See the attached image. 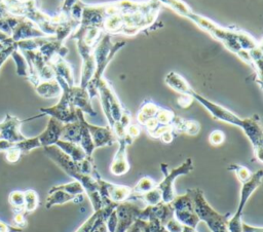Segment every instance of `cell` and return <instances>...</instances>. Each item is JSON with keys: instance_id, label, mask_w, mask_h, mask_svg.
Segmentation results:
<instances>
[{"instance_id": "836d02e7", "label": "cell", "mask_w": 263, "mask_h": 232, "mask_svg": "<svg viewBox=\"0 0 263 232\" xmlns=\"http://www.w3.org/2000/svg\"><path fill=\"white\" fill-rule=\"evenodd\" d=\"M141 232H167L163 224L155 218H149L148 220L137 219Z\"/></svg>"}, {"instance_id": "9f6ffc18", "label": "cell", "mask_w": 263, "mask_h": 232, "mask_svg": "<svg viewBox=\"0 0 263 232\" xmlns=\"http://www.w3.org/2000/svg\"><path fill=\"white\" fill-rule=\"evenodd\" d=\"M241 232H263V228L258 227V226H252V225H249V224L242 222Z\"/></svg>"}, {"instance_id": "c3c4849f", "label": "cell", "mask_w": 263, "mask_h": 232, "mask_svg": "<svg viewBox=\"0 0 263 232\" xmlns=\"http://www.w3.org/2000/svg\"><path fill=\"white\" fill-rule=\"evenodd\" d=\"M82 10H83V2H81L80 0H78L70 9L69 11V15L72 20L76 21V22H80L81 18V14H82Z\"/></svg>"}, {"instance_id": "f5cc1de1", "label": "cell", "mask_w": 263, "mask_h": 232, "mask_svg": "<svg viewBox=\"0 0 263 232\" xmlns=\"http://www.w3.org/2000/svg\"><path fill=\"white\" fill-rule=\"evenodd\" d=\"M13 223L15 224L16 227L18 228H24L27 226V219H26V214L24 212H14L13 216Z\"/></svg>"}, {"instance_id": "91938a15", "label": "cell", "mask_w": 263, "mask_h": 232, "mask_svg": "<svg viewBox=\"0 0 263 232\" xmlns=\"http://www.w3.org/2000/svg\"><path fill=\"white\" fill-rule=\"evenodd\" d=\"M77 1H78V0H64L63 5H62V8H61V11L67 13V14H69V11H70L71 7H72Z\"/></svg>"}, {"instance_id": "83f0119b", "label": "cell", "mask_w": 263, "mask_h": 232, "mask_svg": "<svg viewBox=\"0 0 263 232\" xmlns=\"http://www.w3.org/2000/svg\"><path fill=\"white\" fill-rule=\"evenodd\" d=\"M160 106L150 100H146L140 107L137 114V121L139 125H144L148 120L154 118L159 110Z\"/></svg>"}, {"instance_id": "ee69618b", "label": "cell", "mask_w": 263, "mask_h": 232, "mask_svg": "<svg viewBox=\"0 0 263 232\" xmlns=\"http://www.w3.org/2000/svg\"><path fill=\"white\" fill-rule=\"evenodd\" d=\"M175 113L170 110V109H166V108H162L160 107L155 118L157 120V122L160 124V125H171L174 118H175Z\"/></svg>"}, {"instance_id": "484cf974", "label": "cell", "mask_w": 263, "mask_h": 232, "mask_svg": "<svg viewBox=\"0 0 263 232\" xmlns=\"http://www.w3.org/2000/svg\"><path fill=\"white\" fill-rule=\"evenodd\" d=\"M172 126L175 133H186L189 136H195L200 130V125L197 121L186 120L178 116H175Z\"/></svg>"}, {"instance_id": "cb8c5ba5", "label": "cell", "mask_w": 263, "mask_h": 232, "mask_svg": "<svg viewBox=\"0 0 263 232\" xmlns=\"http://www.w3.org/2000/svg\"><path fill=\"white\" fill-rule=\"evenodd\" d=\"M76 113H77V119L79 120V122L81 123V130H80V140H79V145L80 147L83 149V151L85 152L86 155L88 156H92V153L93 151L96 150L95 146H93V143H92V140H91V137H90V133L88 131V128L85 124L86 120L84 118V113L79 110V109H76Z\"/></svg>"}, {"instance_id": "7402d4cb", "label": "cell", "mask_w": 263, "mask_h": 232, "mask_svg": "<svg viewBox=\"0 0 263 232\" xmlns=\"http://www.w3.org/2000/svg\"><path fill=\"white\" fill-rule=\"evenodd\" d=\"M49 64H51L57 77L64 79L69 86L75 85L72 67L64 57L57 55L49 62Z\"/></svg>"}, {"instance_id": "5bb4252c", "label": "cell", "mask_w": 263, "mask_h": 232, "mask_svg": "<svg viewBox=\"0 0 263 232\" xmlns=\"http://www.w3.org/2000/svg\"><path fill=\"white\" fill-rule=\"evenodd\" d=\"M22 120L10 114H6L5 119L0 123V138L10 143H17L26 139L21 132Z\"/></svg>"}, {"instance_id": "8fae6325", "label": "cell", "mask_w": 263, "mask_h": 232, "mask_svg": "<svg viewBox=\"0 0 263 232\" xmlns=\"http://www.w3.org/2000/svg\"><path fill=\"white\" fill-rule=\"evenodd\" d=\"M142 208L132 200H127L118 203L115 207V212L117 217V226L115 232H126V230L135 223L139 218Z\"/></svg>"}, {"instance_id": "db71d44e", "label": "cell", "mask_w": 263, "mask_h": 232, "mask_svg": "<svg viewBox=\"0 0 263 232\" xmlns=\"http://www.w3.org/2000/svg\"><path fill=\"white\" fill-rule=\"evenodd\" d=\"M22 228L9 225L0 220V232H22Z\"/></svg>"}, {"instance_id": "ffe728a7", "label": "cell", "mask_w": 263, "mask_h": 232, "mask_svg": "<svg viewBox=\"0 0 263 232\" xmlns=\"http://www.w3.org/2000/svg\"><path fill=\"white\" fill-rule=\"evenodd\" d=\"M63 125L64 123L57 120L55 118H49L45 129L39 136H37L42 148L55 145V143L61 139Z\"/></svg>"}, {"instance_id": "ac0fdd59", "label": "cell", "mask_w": 263, "mask_h": 232, "mask_svg": "<svg viewBox=\"0 0 263 232\" xmlns=\"http://www.w3.org/2000/svg\"><path fill=\"white\" fill-rule=\"evenodd\" d=\"M70 100L72 105L90 116H96L97 113L91 106V100L85 88L79 85H73L70 87Z\"/></svg>"}, {"instance_id": "7a4b0ae2", "label": "cell", "mask_w": 263, "mask_h": 232, "mask_svg": "<svg viewBox=\"0 0 263 232\" xmlns=\"http://www.w3.org/2000/svg\"><path fill=\"white\" fill-rule=\"evenodd\" d=\"M124 45L125 41L112 42L111 35L106 33L93 46L92 54L96 62V71L92 78L89 80L85 87L90 100L98 96V86L101 79L103 78L107 66L112 61L117 51L120 50L121 47H123Z\"/></svg>"}, {"instance_id": "9c48e42d", "label": "cell", "mask_w": 263, "mask_h": 232, "mask_svg": "<svg viewBox=\"0 0 263 232\" xmlns=\"http://www.w3.org/2000/svg\"><path fill=\"white\" fill-rule=\"evenodd\" d=\"M99 192L105 203H121L127 200L135 199L133 188L126 185H118L111 182H108L99 176L97 178Z\"/></svg>"}, {"instance_id": "d6986e66", "label": "cell", "mask_w": 263, "mask_h": 232, "mask_svg": "<svg viewBox=\"0 0 263 232\" xmlns=\"http://www.w3.org/2000/svg\"><path fill=\"white\" fill-rule=\"evenodd\" d=\"M172 217H174V212L171 203L159 202L155 205H146L145 208L141 209L138 219L148 220L149 218H155L164 225Z\"/></svg>"}, {"instance_id": "d4e9b609", "label": "cell", "mask_w": 263, "mask_h": 232, "mask_svg": "<svg viewBox=\"0 0 263 232\" xmlns=\"http://www.w3.org/2000/svg\"><path fill=\"white\" fill-rule=\"evenodd\" d=\"M35 90L38 93V95L44 98V99H53L58 98L62 93V87L60 83L54 79L51 80H44L40 81L36 86Z\"/></svg>"}, {"instance_id": "9a60e30c", "label": "cell", "mask_w": 263, "mask_h": 232, "mask_svg": "<svg viewBox=\"0 0 263 232\" xmlns=\"http://www.w3.org/2000/svg\"><path fill=\"white\" fill-rule=\"evenodd\" d=\"M40 29L34 24L32 21L26 18V17H20V21L17 25L14 27V29L11 32V39L13 41H20L25 39H31V38H38V37H45Z\"/></svg>"}, {"instance_id": "ab89813d", "label": "cell", "mask_w": 263, "mask_h": 232, "mask_svg": "<svg viewBox=\"0 0 263 232\" xmlns=\"http://www.w3.org/2000/svg\"><path fill=\"white\" fill-rule=\"evenodd\" d=\"M49 190H62V191H65L67 193H70L72 195L84 194L83 187L77 181H73V182H70V183H67V184H61V185L52 186Z\"/></svg>"}, {"instance_id": "7bdbcfd3", "label": "cell", "mask_w": 263, "mask_h": 232, "mask_svg": "<svg viewBox=\"0 0 263 232\" xmlns=\"http://www.w3.org/2000/svg\"><path fill=\"white\" fill-rule=\"evenodd\" d=\"M228 169L232 170L235 173V176H236L237 180L240 182V184L248 181L253 175V172L248 167L240 165V164H230L228 166Z\"/></svg>"}, {"instance_id": "94428289", "label": "cell", "mask_w": 263, "mask_h": 232, "mask_svg": "<svg viewBox=\"0 0 263 232\" xmlns=\"http://www.w3.org/2000/svg\"><path fill=\"white\" fill-rule=\"evenodd\" d=\"M126 232H141V228H140V225L138 223V221L136 220L135 223L126 230Z\"/></svg>"}, {"instance_id": "6da1fadb", "label": "cell", "mask_w": 263, "mask_h": 232, "mask_svg": "<svg viewBox=\"0 0 263 232\" xmlns=\"http://www.w3.org/2000/svg\"><path fill=\"white\" fill-rule=\"evenodd\" d=\"M43 151L45 155L49 159H51L58 166H60V168L64 172H66L74 181H77L80 183V185L84 189V193L87 194L91 202L93 210H99L105 205V202L99 192L98 183H97V178L100 175L91 176V175L84 173L81 170L79 161L72 160L55 145L43 147Z\"/></svg>"}, {"instance_id": "f35d334b", "label": "cell", "mask_w": 263, "mask_h": 232, "mask_svg": "<svg viewBox=\"0 0 263 232\" xmlns=\"http://www.w3.org/2000/svg\"><path fill=\"white\" fill-rule=\"evenodd\" d=\"M137 199L142 200L146 205H155L159 202H162V195L160 190L157 187H154L150 191L139 195Z\"/></svg>"}, {"instance_id": "f546056e", "label": "cell", "mask_w": 263, "mask_h": 232, "mask_svg": "<svg viewBox=\"0 0 263 232\" xmlns=\"http://www.w3.org/2000/svg\"><path fill=\"white\" fill-rule=\"evenodd\" d=\"M80 130H81V123L79 122L78 119L74 122L64 123L62 133H61V140L79 144Z\"/></svg>"}, {"instance_id": "60d3db41", "label": "cell", "mask_w": 263, "mask_h": 232, "mask_svg": "<svg viewBox=\"0 0 263 232\" xmlns=\"http://www.w3.org/2000/svg\"><path fill=\"white\" fill-rule=\"evenodd\" d=\"M13 145H14V147H16L22 152V154H27L31 150L41 147L38 137H34V138H30V139L26 138L23 141L14 143Z\"/></svg>"}, {"instance_id": "b9f144b4", "label": "cell", "mask_w": 263, "mask_h": 232, "mask_svg": "<svg viewBox=\"0 0 263 232\" xmlns=\"http://www.w3.org/2000/svg\"><path fill=\"white\" fill-rule=\"evenodd\" d=\"M9 204L13 208V212H24V192L12 191L8 196ZM25 214V212H24Z\"/></svg>"}, {"instance_id": "5b68a950", "label": "cell", "mask_w": 263, "mask_h": 232, "mask_svg": "<svg viewBox=\"0 0 263 232\" xmlns=\"http://www.w3.org/2000/svg\"><path fill=\"white\" fill-rule=\"evenodd\" d=\"M55 80L60 83L62 87V93L60 95V101L47 108H40L39 111L42 113V115H48L50 117L55 118L57 120L61 121L62 123H69L74 122L77 120V113L76 108L72 105L70 100V87L66 81L60 77H54Z\"/></svg>"}, {"instance_id": "603a6c76", "label": "cell", "mask_w": 263, "mask_h": 232, "mask_svg": "<svg viewBox=\"0 0 263 232\" xmlns=\"http://www.w3.org/2000/svg\"><path fill=\"white\" fill-rule=\"evenodd\" d=\"M164 82L170 88H172L173 90H175L180 94L190 95L191 91L193 90V88L190 86L188 81L182 75L174 71H171L165 75Z\"/></svg>"}, {"instance_id": "680465c9", "label": "cell", "mask_w": 263, "mask_h": 232, "mask_svg": "<svg viewBox=\"0 0 263 232\" xmlns=\"http://www.w3.org/2000/svg\"><path fill=\"white\" fill-rule=\"evenodd\" d=\"M174 138H175V131H174L173 129H171V130L165 131L164 133H162L159 139H160L163 143L168 144V143H171V142L174 140Z\"/></svg>"}, {"instance_id": "11a10c76", "label": "cell", "mask_w": 263, "mask_h": 232, "mask_svg": "<svg viewBox=\"0 0 263 232\" xmlns=\"http://www.w3.org/2000/svg\"><path fill=\"white\" fill-rule=\"evenodd\" d=\"M193 99L191 95H187V94H181L180 98L178 99V104L182 107V108H187L190 106V104L192 103Z\"/></svg>"}, {"instance_id": "d590c367", "label": "cell", "mask_w": 263, "mask_h": 232, "mask_svg": "<svg viewBox=\"0 0 263 232\" xmlns=\"http://www.w3.org/2000/svg\"><path fill=\"white\" fill-rule=\"evenodd\" d=\"M154 187H156V182L148 177V176H144L142 177L138 182L137 184L135 185V187L133 188V192H134V195H135V199H137V197L141 194H144L148 191H150L151 189H153Z\"/></svg>"}, {"instance_id": "681fc988", "label": "cell", "mask_w": 263, "mask_h": 232, "mask_svg": "<svg viewBox=\"0 0 263 232\" xmlns=\"http://www.w3.org/2000/svg\"><path fill=\"white\" fill-rule=\"evenodd\" d=\"M163 226L167 232H182L184 227L179 221L175 219V217H172L170 220H167Z\"/></svg>"}, {"instance_id": "f1b7e54d", "label": "cell", "mask_w": 263, "mask_h": 232, "mask_svg": "<svg viewBox=\"0 0 263 232\" xmlns=\"http://www.w3.org/2000/svg\"><path fill=\"white\" fill-rule=\"evenodd\" d=\"M81 71H80V82L79 86L85 88L89 80L92 78L96 71V62L93 54L91 53L89 56L81 60Z\"/></svg>"}, {"instance_id": "d6a6232c", "label": "cell", "mask_w": 263, "mask_h": 232, "mask_svg": "<svg viewBox=\"0 0 263 232\" xmlns=\"http://www.w3.org/2000/svg\"><path fill=\"white\" fill-rule=\"evenodd\" d=\"M159 3L166 5L167 7L172 8L178 14L188 17L189 14L192 12L190 6L185 3L183 0H157Z\"/></svg>"}, {"instance_id": "7c38bea8", "label": "cell", "mask_w": 263, "mask_h": 232, "mask_svg": "<svg viewBox=\"0 0 263 232\" xmlns=\"http://www.w3.org/2000/svg\"><path fill=\"white\" fill-rule=\"evenodd\" d=\"M187 18L192 21L197 27H199L200 29H202L203 31L209 33L212 37H214L215 39H217L221 42L225 41L230 36L231 30H232L230 28L221 27L220 25H218L214 21L210 20L209 17L194 13L193 11L189 14V16Z\"/></svg>"}, {"instance_id": "4dcf8cb0", "label": "cell", "mask_w": 263, "mask_h": 232, "mask_svg": "<svg viewBox=\"0 0 263 232\" xmlns=\"http://www.w3.org/2000/svg\"><path fill=\"white\" fill-rule=\"evenodd\" d=\"M78 26H79V23L72 18H69L66 22L57 25L54 30V35H53L54 39L63 43L66 38L71 36V34L75 31V29Z\"/></svg>"}, {"instance_id": "30bf717a", "label": "cell", "mask_w": 263, "mask_h": 232, "mask_svg": "<svg viewBox=\"0 0 263 232\" xmlns=\"http://www.w3.org/2000/svg\"><path fill=\"white\" fill-rule=\"evenodd\" d=\"M240 128L252 144L256 159L263 162V131L259 115L254 114L251 117L242 118Z\"/></svg>"}, {"instance_id": "6f0895ef", "label": "cell", "mask_w": 263, "mask_h": 232, "mask_svg": "<svg viewBox=\"0 0 263 232\" xmlns=\"http://www.w3.org/2000/svg\"><path fill=\"white\" fill-rule=\"evenodd\" d=\"M236 55L241 60L243 61L245 63L249 64L252 66V60H251V56H250V53H249V50H246V49H240Z\"/></svg>"}, {"instance_id": "74e56055", "label": "cell", "mask_w": 263, "mask_h": 232, "mask_svg": "<svg viewBox=\"0 0 263 232\" xmlns=\"http://www.w3.org/2000/svg\"><path fill=\"white\" fill-rule=\"evenodd\" d=\"M14 62H15V65H16V74L18 76H24V77H27L29 76V66H28V63L25 59V56L23 55V53L16 48L12 53H11Z\"/></svg>"}, {"instance_id": "277c9868", "label": "cell", "mask_w": 263, "mask_h": 232, "mask_svg": "<svg viewBox=\"0 0 263 232\" xmlns=\"http://www.w3.org/2000/svg\"><path fill=\"white\" fill-rule=\"evenodd\" d=\"M263 178V171L262 169H258L257 171L253 172L252 177L241 183L240 193H239V201L236 208V211L230 216L227 223V229L228 232H241V224H242V212L245 209V206L249 200V198L252 196V194L257 190V188L261 185Z\"/></svg>"}, {"instance_id": "3957f363", "label": "cell", "mask_w": 263, "mask_h": 232, "mask_svg": "<svg viewBox=\"0 0 263 232\" xmlns=\"http://www.w3.org/2000/svg\"><path fill=\"white\" fill-rule=\"evenodd\" d=\"M188 192L191 196L196 215L200 221L205 223L211 232H228L227 223L230 214H220L215 210L206 201L201 189H188Z\"/></svg>"}, {"instance_id": "44dd1931", "label": "cell", "mask_w": 263, "mask_h": 232, "mask_svg": "<svg viewBox=\"0 0 263 232\" xmlns=\"http://www.w3.org/2000/svg\"><path fill=\"white\" fill-rule=\"evenodd\" d=\"M84 194L81 195H72L62 190H49L48 196L45 201V207L51 208L55 205H63L68 202L81 203L83 201Z\"/></svg>"}, {"instance_id": "816d5d0a", "label": "cell", "mask_w": 263, "mask_h": 232, "mask_svg": "<svg viewBox=\"0 0 263 232\" xmlns=\"http://www.w3.org/2000/svg\"><path fill=\"white\" fill-rule=\"evenodd\" d=\"M116 226H117V217H116V212L114 209L106 220V227H107L108 232H115Z\"/></svg>"}, {"instance_id": "1f68e13d", "label": "cell", "mask_w": 263, "mask_h": 232, "mask_svg": "<svg viewBox=\"0 0 263 232\" xmlns=\"http://www.w3.org/2000/svg\"><path fill=\"white\" fill-rule=\"evenodd\" d=\"M109 105H110V113H111V117L113 119V121H118L124 111V107L122 106V104L120 103L119 99L117 98L114 89L112 88V86L109 88Z\"/></svg>"}, {"instance_id": "f6af8a7d", "label": "cell", "mask_w": 263, "mask_h": 232, "mask_svg": "<svg viewBox=\"0 0 263 232\" xmlns=\"http://www.w3.org/2000/svg\"><path fill=\"white\" fill-rule=\"evenodd\" d=\"M98 216H99V210H95L93 214L91 216H89L75 232H90Z\"/></svg>"}, {"instance_id": "ba28073f", "label": "cell", "mask_w": 263, "mask_h": 232, "mask_svg": "<svg viewBox=\"0 0 263 232\" xmlns=\"http://www.w3.org/2000/svg\"><path fill=\"white\" fill-rule=\"evenodd\" d=\"M190 95L192 96L193 100L198 102L215 119L223 121L225 123L238 126L239 128L242 125V118L237 116L235 113L230 111L229 109L223 107L222 105H219L215 102L210 101L205 96L201 95L200 93L196 92L194 89L191 91Z\"/></svg>"}, {"instance_id": "6125c7cd", "label": "cell", "mask_w": 263, "mask_h": 232, "mask_svg": "<svg viewBox=\"0 0 263 232\" xmlns=\"http://www.w3.org/2000/svg\"><path fill=\"white\" fill-rule=\"evenodd\" d=\"M182 232H197L195 228H191V227H187V226H184L183 227V231Z\"/></svg>"}, {"instance_id": "4fadbf2b", "label": "cell", "mask_w": 263, "mask_h": 232, "mask_svg": "<svg viewBox=\"0 0 263 232\" xmlns=\"http://www.w3.org/2000/svg\"><path fill=\"white\" fill-rule=\"evenodd\" d=\"M106 18L105 6L102 4H85L83 3V10L79 22L80 26L83 27H100Z\"/></svg>"}, {"instance_id": "52a82bcc", "label": "cell", "mask_w": 263, "mask_h": 232, "mask_svg": "<svg viewBox=\"0 0 263 232\" xmlns=\"http://www.w3.org/2000/svg\"><path fill=\"white\" fill-rule=\"evenodd\" d=\"M171 205L173 207L174 217L177 221H179L183 226L196 228L200 220L194 210L193 202L188 190L183 195H176L172 200Z\"/></svg>"}, {"instance_id": "bcb514c9", "label": "cell", "mask_w": 263, "mask_h": 232, "mask_svg": "<svg viewBox=\"0 0 263 232\" xmlns=\"http://www.w3.org/2000/svg\"><path fill=\"white\" fill-rule=\"evenodd\" d=\"M225 140V133L220 129L213 130L209 136V142L212 146H219Z\"/></svg>"}, {"instance_id": "e575fe53", "label": "cell", "mask_w": 263, "mask_h": 232, "mask_svg": "<svg viewBox=\"0 0 263 232\" xmlns=\"http://www.w3.org/2000/svg\"><path fill=\"white\" fill-rule=\"evenodd\" d=\"M39 205V196L35 190L29 189L24 191V212H33Z\"/></svg>"}, {"instance_id": "f907efd6", "label": "cell", "mask_w": 263, "mask_h": 232, "mask_svg": "<svg viewBox=\"0 0 263 232\" xmlns=\"http://www.w3.org/2000/svg\"><path fill=\"white\" fill-rule=\"evenodd\" d=\"M17 48L16 46V42H13L7 46H5L3 49L0 50V69L2 67V64L7 60V57L9 55H11V53Z\"/></svg>"}, {"instance_id": "7dc6e473", "label": "cell", "mask_w": 263, "mask_h": 232, "mask_svg": "<svg viewBox=\"0 0 263 232\" xmlns=\"http://www.w3.org/2000/svg\"><path fill=\"white\" fill-rule=\"evenodd\" d=\"M22 152L16 148L14 147V145H12L9 149H7L5 151V158L8 162L10 163H15L20 160L21 156H22Z\"/></svg>"}, {"instance_id": "8992f818", "label": "cell", "mask_w": 263, "mask_h": 232, "mask_svg": "<svg viewBox=\"0 0 263 232\" xmlns=\"http://www.w3.org/2000/svg\"><path fill=\"white\" fill-rule=\"evenodd\" d=\"M160 169L162 171L163 178L162 180L156 184V187L160 190L162 195V202L171 203L174 197L176 196L174 183L180 177L189 173L193 170V161L191 158H186V160L179 166L168 169V165L166 163L160 164Z\"/></svg>"}, {"instance_id": "e0dca14e", "label": "cell", "mask_w": 263, "mask_h": 232, "mask_svg": "<svg viewBox=\"0 0 263 232\" xmlns=\"http://www.w3.org/2000/svg\"><path fill=\"white\" fill-rule=\"evenodd\" d=\"M117 143H118V149L111 161L110 172L116 177H120L125 175L129 170L130 165H129V161L127 159V153H126V149L128 145L123 139L117 140Z\"/></svg>"}, {"instance_id": "8d00e7d4", "label": "cell", "mask_w": 263, "mask_h": 232, "mask_svg": "<svg viewBox=\"0 0 263 232\" xmlns=\"http://www.w3.org/2000/svg\"><path fill=\"white\" fill-rule=\"evenodd\" d=\"M236 40L239 43L240 47L246 50H251L261 44L254 37H252L249 33H247L242 30H236Z\"/></svg>"}, {"instance_id": "4316f807", "label": "cell", "mask_w": 263, "mask_h": 232, "mask_svg": "<svg viewBox=\"0 0 263 232\" xmlns=\"http://www.w3.org/2000/svg\"><path fill=\"white\" fill-rule=\"evenodd\" d=\"M55 146L60 148L66 155H68L74 161H80L86 156L85 152L83 151V149L80 147L79 144L60 139L55 143Z\"/></svg>"}, {"instance_id": "2e32d148", "label": "cell", "mask_w": 263, "mask_h": 232, "mask_svg": "<svg viewBox=\"0 0 263 232\" xmlns=\"http://www.w3.org/2000/svg\"><path fill=\"white\" fill-rule=\"evenodd\" d=\"M88 131L90 133L95 148H102L106 146H112L117 142L116 137L110 126H98L89 122H85Z\"/></svg>"}]
</instances>
